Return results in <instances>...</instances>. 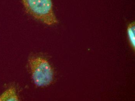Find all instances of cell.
<instances>
[{"label":"cell","mask_w":135,"mask_h":101,"mask_svg":"<svg viewBox=\"0 0 135 101\" xmlns=\"http://www.w3.org/2000/svg\"><path fill=\"white\" fill-rule=\"evenodd\" d=\"M25 10L37 20L48 25L56 24L51 0H22Z\"/></svg>","instance_id":"cell-1"},{"label":"cell","mask_w":135,"mask_h":101,"mask_svg":"<svg viewBox=\"0 0 135 101\" xmlns=\"http://www.w3.org/2000/svg\"><path fill=\"white\" fill-rule=\"evenodd\" d=\"M19 98L16 93V89L11 87L0 96V101H18Z\"/></svg>","instance_id":"cell-3"},{"label":"cell","mask_w":135,"mask_h":101,"mask_svg":"<svg viewBox=\"0 0 135 101\" xmlns=\"http://www.w3.org/2000/svg\"><path fill=\"white\" fill-rule=\"evenodd\" d=\"M128 34L129 43L132 49H135V25L134 22H132L128 25L127 27Z\"/></svg>","instance_id":"cell-4"},{"label":"cell","mask_w":135,"mask_h":101,"mask_svg":"<svg viewBox=\"0 0 135 101\" xmlns=\"http://www.w3.org/2000/svg\"><path fill=\"white\" fill-rule=\"evenodd\" d=\"M32 78L37 86H47L52 83L54 73L52 68L46 59L39 57H31L28 59Z\"/></svg>","instance_id":"cell-2"}]
</instances>
